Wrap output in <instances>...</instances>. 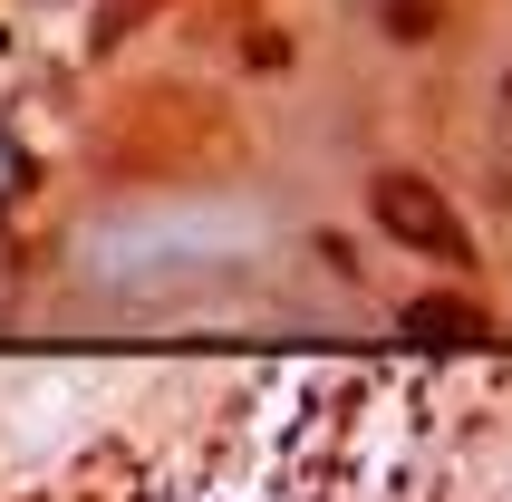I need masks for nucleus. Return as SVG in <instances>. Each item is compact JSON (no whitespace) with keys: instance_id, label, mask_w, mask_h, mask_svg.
Instances as JSON below:
<instances>
[{"instance_id":"nucleus-3","label":"nucleus","mask_w":512,"mask_h":502,"mask_svg":"<svg viewBox=\"0 0 512 502\" xmlns=\"http://www.w3.org/2000/svg\"><path fill=\"white\" fill-rule=\"evenodd\" d=\"M145 10H155V0H116V20H126V29H136V20H145Z\"/></svg>"},{"instance_id":"nucleus-1","label":"nucleus","mask_w":512,"mask_h":502,"mask_svg":"<svg viewBox=\"0 0 512 502\" xmlns=\"http://www.w3.org/2000/svg\"><path fill=\"white\" fill-rule=\"evenodd\" d=\"M368 203H377V223L397 232L406 251H426V261H445V271H464V261H474V232H464V213L445 194H435L426 174H406V165H387L368 184Z\"/></svg>"},{"instance_id":"nucleus-2","label":"nucleus","mask_w":512,"mask_h":502,"mask_svg":"<svg viewBox=\"0 0 512 502\" xmlns=\"http://www.w3.org/2000/svg\"><path fill=\"white\" fill-rule=\"evenodd\" d=\"M387 29H397V39H435L445 10H435V0H387Z\"/></svg>"}]
</instances>
